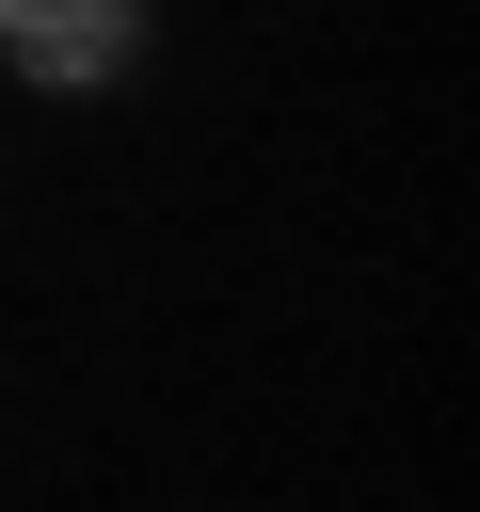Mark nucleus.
Here are the masks:
<instances>
[{"label":"nucleus","instance_id":"f257e3e1","mask_svg":"<svg viewBox=\"0 0 480 512\" xmlns=\"http://www.w3.org/2000/svg\"><path fill=\"white\" fill-rule=\"evenodd\" d=\"M128 48H144V16H128V0H0V64H16V80H48V96L128 80Z\"/></svg>","mask_w":480,"mask_h":512}]
</instances>
